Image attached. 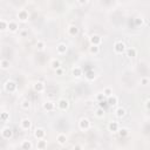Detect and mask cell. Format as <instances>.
I'll list each match as a JSON object with an SVG mask.
<instances>
[{
	"label": "cell",
	"instance_id": "obj_1",
	"mask_svg": "<svg viewBox=\"0 0 150 150\" xmlns=\"http://www.w3.org/2000/svg\"><path fill=\"white\" fill-rule=\"evenodd\" d=\"M16 88H18V84H16V82L14 81V80H7L5 83H4V89L7 91V93H9V94H12V93H14L15 90H16Z\"/></svg>",
	"mask_w": 150,
	"mask_h": 150
},
{
	"label": "cell",
	"instance_id": "obj_19",
	"mask_svg": "<svg viewBox=\"0 0 150 150\" xmlns=\"http://www.w3.org/2000/svg\"><path fill=\"white\" fill-rule=\"evenodd\" d=\"M125 55H127L128 57L132 59V57L137 56V49H136L135 47H129V48H127V50H125Z\"/></svg>",
	"mask_w": 150,
	"mask_h": 150
},
{
	"label": "cell",
	"instance_id": "obj_32",
	"mask_svg": "<svg viewBox=\"0 0 150 150\" xmlns=\"http://www.w3.org/2000/svg\"><path fill=\"white\" fill-rule=\"evenodd\" d=\"M0 120L2 121V122H7L8 120H9V112H7V111H2L1 114H0Z\"/></svg>",
	"mask_w": 150,
	"mask_h": 150
},
{
	"label": "cell",
	"instance_id": "obj_36",
	"mask_svg": "<svg viewBox=\"0 0 150 150\" xmlns=\"http://www.w3.org/2000/svg\"><path fill=\"white\" fill-rule=\"evenodd\" d=\"M149 81H150V79H149V77H142V79H141V84L146 86V84L149 83Z\"/></svg>",
	"mask_w": 150,
	"mask_h": 150
},
{
	"label": "cell",
	"instance_id": "obj_10",
	"mask_svg": "<svg viewBox=\"0 0 150 150\" xmlns=\"http://www.w3.org/2000/svg\"><path fill=\"white\" fill-rule=\"evenodd\" d=\"M33 90L35 93H43L46 90V84L42 82V81H35L34 84H33Z\"/></svg>",
	"mask_w": 150,
	"mask_h": 150
},
{
	"label": "cell",
	"instance_id": "obj_30",
	"mask_svg": "<svg viewBox=\"0 0 150 150\" xmlns=\"http://www.w3.org/2000/svg\"><path fill=\"white\" fill-rule=\"evenodd\" d=\"M117 134H118L120 137H127L129 135V130L127 128H120L118 131H117Z\"/></svg>",
	"mask_w": 150,
	"mask_h": 150
},
{
	"label": "cell",
	"instance_id": "obj_11",
	"mask_svg": "<svg viewBox=\"0 0 150 150\" xmlns=\"http://www.w3.org/2000/svg\"><path fill=\"white\" fill-rule=\"evenodd\" d=\"M20 128L22 130H29L32 128V121H30V118H28V117L22 118L20 121Z\"/></svg>",
	"mask_w": 150,
	"mask_h": 150
},
{
	"label": "cell",
	"instance_id": "obj_40",
	"mask_svg": "<svg viewBox=\"0 0 150 150\" xmlns=\"http://www.w3.org/2000/svg\"><path fill=\"white\" fill-rule=\"evenodd\" d=\"M26 34H27V33H26V32H25V30H23V32H21V36H25V35H26Z\"/></svg>",
	"mask_w": 150,
	"mask_h": 150
},
{
	"label": "cell",
	"instance_id": "obj_29",
	"mask_svg": "<svg viewBox=\"0 0 150 150\" xmlns=\"http://www.w3.org/2000/svg\"><path fill=\"white\" fill-rule=\"evenodd\" d=\"M35 47H36V49H38L39 52H42V50H45V48H46V43H45V41L39 40V41H36Z\"/></svg>",
	"mask_w": 150,
	"mask_h": 150
},
{
	"label": "cell",
	"instance_id": "obj_27",
	"mask_svg": "<svg viewBox=\"0 0 150 150\" xmlns=\"http://www.w3.org/2000/svg\"><path fill=\"white\" fill-rule=\"evenodd\" d=\"M102 93H103V95H104L105 98H107V97H109V96H111V95L114 94V90H112L111 87H105V88H103Z\"/></svg>",
	"mask_w": 150,
	"mask_h": 150
},
{
	"label": "cell",
	"instance_id": "obj_7",
	"mask_svg": "<svg viewBox=\"0 0 150 150\" xmlns=\"http://www.w3.org/2000/svg\"><path fill=\"white\" fill-rule=\"evenodd\" d=\"M33 135H34V137H35L38 141H39V139H45V138H46V130H45L43 128L38 127V128L34 129Z\"/></svg>",
	"mask_w": 150,
	"mask_h": 150
},
{
	"label": "cell",
	"instance_id": "obj_38",
	"mask_svg": "<svg viewBox=\"0 0 150 150\" xmlns=\"http://www.w3.org/2000/svg\"><path fill=\"white\" fill-rule=\"evenodd\" d=\"M145 108H146L148 110H150V100H146V102H145Z\"/></svg>",
	"mask_w": 150,
	"mask_h": 150
},
{
	"label": "cell",
	"instance_id": "obj_35",
	"mask_svg": "<svg viewBox=\"0 0 150 150\" xmlns=\"http://www.w3.org/2000/svg\"><path fill=\"white\" fill-rule=\"evenodd\" d=\"M134 22H135L136 26H141V25L143 23V19H142V18H136V19L134 20Z\"/></svg>",
	"mask_w": 150,
	"mask_h": 150
},
{
	"label": "cell",
	"instance_id": "obj_22",
	"mask_svg": "<svg viewBox=\"0 0 150 150\" xmlns=\"http://www.w3.org/2000/svg\"><path fill=\"white\" fill-rule=\"evenodd\" d=\"M8 26H9V21H7L6 19H1L0 20V30L1 32H5L8 29Z\"/></svg>",
	"mask_w": 150,
	"mask_h": 150
},
{
	"label": "cell",
	"instance_id": "obj_5",
	"mask_svg": "<svg viewBox=\"0 0 150 150\" xmlns=\"http://www.w3.org/2000/svg\"><path fill=\"white\" fill-rule=\"evenodd\" d=\"M56 104H57V108H59L60 110H62V111H66V110H68V109H69V107H70V103H69V101H68L67 98H64V97H61V98H59V101L56 102Z\"/></svg>",
	"mask_w": 150,
	"mask_h": 150
},
{
	"label": "cell",
	"instance_id": "obj_3",
	"mask_svg": "<svg viewBox=\"0 0 150 150\" xmlns=\"http://www.w3.org/2000/svg\"><path fill=\"white\" fill-rule=\"evenodd\" d=\"M0 136L2 139H11L13 137V130L9 127H2L0 130Z\"/></svg>",
	"mask_w": 150,
	"mask_h": 150
},
{
	"label": "cell",
	"instance_id": "obj_18",
	"mask_svg": "<svg viewBox=\"0 0 150 150\" xmlns=\"http://www.w3.org/2000/svg\"><path fill=\"white\" fill-rule=\"evenodd\" d=\"M56 142H57L60 145H64V144L67 143V136H66V134H63V132L57 134V136H56Z\"/></svg>",
	"mask_w": 150,
	"mask_h": 150
},
{
	"label": "cell",
	"instance_id": "obj_31",
	"mask_svg": "<svg viewBox=\"0 0 150 150\" xmlns=\"http://www.w3.org/2000/svg\"><path fill=\"white\" fill-rule=\"evenodd\" d=\"M89 53L90 54H98L100 53V46H93V45H90V47H89Z\"/></svg>",
	"mask_w": 150,
	"mask_h": 150
},
{
	"label": "cell",
	"instance_id": "obj_20",
	"mask_svg": "<svg viewBox=\"0 0 150 150\" xmlns=\"http://www.w3.org/2000/svg\"><path fill=\"white\" fill-rule=\"evenodd\" d=\"M18 29H19V23L14 20H11L9 26H8V30L12 32V33H15V32H18Z\"/></svg>",
	"mask_w": 150,
	"mask_h": 150
},
{
	"label": "cell",
	"instance_id": "obj_21",
	"mask_svg": "<svg viewBox=\"0 0 150 150\" xmlns=\"http://www.w3.org/2000/svg\"><path fill=\"white\" fill-rule=\"evenodd\" d=\"M71 74H73L75 77H81V76H82V74H83V70H82V68H81V67L75 66V67H73V68H71Z\"/></svg>",
	"mask_w": 150,
	"mask_h": 150
},
{
	"label": "cell",
	"instance_id": "obj_37",
	"mask_svg": "<svg viewBox=\"0 0 150 150\" xmlns=\"http://www.w3.org/2000/svg\"><path fill=\"white\" fill-rule=\"evenodd\" d=\"M55 73H56L57 75H62V74H63V69L60 67V68H57V69L55 70Z\"/></svg>",
	"mask_w": 150,
	"mask_h": 150
},
{
	"label": "cell",
	"instance_id": "obj_13",
	"mask_svg": "<svg viewBox=\"0 0 150 150\" xmlns=\"http://www.w3.org/2000/svg\"><path fill=\"white\" fill-rule=\"evenodd\" d=\"M120 129V123L117 121H110L108 123V130L110 132H117Z\"/></svg>",
	"mask_w": 150,
	"mask_h": 150
},
{
	"label": "cell",
	"instance_id": "obj_24",
	"mask_svg": "<svg viewBox=\"0 0 150 150\" xmlns=\"http://www.w3.org/2000/svg\"><path fill=\"white\" fill-rule=\"evenodd\" d=\"M9 60H7V59H1L0 60V68L2 69V70H6V69H8L9 68Z\"/></svg>",
	"mask_w": 150,
	"mask_h": 150
},
{
	"label": "cell",
	"instance_id": "obj_23",
	"mask_svg": "<svg viewBox=\"0 0 150 150\" xmlns=\"http://www.w3.org/2000/svg\"><path fill=\"white\" fill-rule=\"evenodd\" d=\"M49 66H50V68H52V69L56 70L57 68H60V67H61V62H60V60H57V59H53V60L50 61Z\"/></svg>",
	"mask_w": 150,
	"mask_h": 150
},
{
	"label": "cell",
	"instance_id": "obj_34",
	"mask_svg": "<svg viewBox=\"0 0 150 150\" xmlns=\"http://www.w3.org/2000/svg\"><path fill=\"white\" fill-rule=\"evenodd\" d=\"M96 100H97L98 102H102V101H104V100H105V96L103 95V93H100V94H97V95H96Z\"/></svg>",
	"mask_w": 150,
	"mask_h": 150
},
{
	"label": "cell",
	"instance_id": "obj_33",
	"mask_svg": "<svg viewBox=\"0 0 150 150\" xmlns=\"http://www.w3.org/2000/svg\"><path fill=\"white\" fill-rule=\"evenodd\" d=\"M21 107H22L23 109H28V108L30 107V101H29V100H23V101L21 102Z\"/></svg>",
	"mask_w": 150,
	"mask_h": 150
},
{
	"label": "cell",
	"instance_id": "obj_15",
	"mask_svg": "<svg viewBox=\"0 0 150 150\" xmlns=\"http://www.w3.org/2000/svg\"><path fill=\"white\" fill-rule=\"evenodd\" d=\"M20 148L23 149V150H32V149L34 148V145H33L32 141H29V139H23V141L21 142V144H20Z\"/></svg>",
	"mask_w": 150,
	"mask_h": 150
},
{
	"label": "cell",
	"instance_id": "obj_28",
	"mask_svg": "<svg viewBox=\"0 0 150 150\" xmlns=\"http://www.w3.org/2000/svg\"><path fill=\"white\" fill-rule=\"evenodd\" d=\"M95 115H96L98 118H103L104 115H105V111H104L103 107H98V108L95 110Z\"/></svg>",
	"mask_w": 150,
	"mask_h": 150
},
{
	"label": "cell",
	"instance_id": "obj_26",
	"mask_svg": "<svg viewBox=\"0 0 150 150\" xmlns=\"http://www.w3.org/2000/svg\"><path fill=\"white\" fill-rule=\"evenodd\" d=\"M36 149H39V150H45V149H47V141H45V139H39L38 143H36Z\"/></svg>",
	"mask_w": 150,
	"mask_h": 150
},
{
	"label": "cell",
	"instance_id": "obj_16",
	"mask_svg": "<svg viewBox=\"0 0 150 150\" xmlns=\"http://www.w3.org/2000/svg\"><path fill=\"white\" fill-rule=\"evenodd\" d=\"M79 32H80V29H79V27L75 26V25H70V26L67 28V33H68L70 36H76V35L79 34Z\"/></svg>",
	"mask_w": 150,
	"mask_h": 150
},
{
	"label": "cell",
	"instance_id": "obj_2",
	"mask_svg": "<svg viewBox=\"0 0 150 150\" xmlns=\"http://www.w3.org/2000/svg\"><path fill=\"white\" fill-rule=\"evenodd\" d=\"M91 127V123L89 121V118L87 117H82L80 121H79V129L81 131H88Z\"/></svg>",
	"mask_w": 150,
	"mask_h": 150
},
{
	"label": "cell",
	"instance_id": "obj_8",
	"mask_svg": "<svg viewBox=\"0 0 150 150\" xmlns=\"http://www.w3.org/2000/svg\"><path fill=\"white\" fill-rule=\"evenodd\" d=\"M16 18H18V20L20 22H26L29 19V13L26 9H20L18 12V14H16Z\"/></svg>",
	"mask_w": 150,
	"mask_h": 150
},
{
	"label": "cell",
	"instance_id": "obj_12",
	"mask_svg": "<svg viewBox=\"0 0 150 150\" xmlns=\"http://www.w3.org/2000/svg\"><path fill=\"white\" fill-rule=\"evenodd\" d=\"M67 50H68V46H67V43H64V42H61V43H59V45L56 46V53H57L59 55H64V54L67 53Z\"/></svg>",
	"mask_w": 150,
	"mask_h": 150
},
{
	"label": "cell",
	"instance_id": "obj_39",
	"mask_svg": "<svg viewBox=\"0 0 150 150\" xmlns=\"http://www.w3.org/2000/svg\"><path fill=\"white\" fill-rule=\"evenodd\" d=\"M77 2H79L80 5H84V4L88 2V0H77Z\"/></svg>",
	"mask_w": 150,
	"mask_h": 150
},
{
	"label": "cell",
	"instance_id": "obj_9",
	"mask_svg": "<svg viewBox=\"0 0 150 150\" xmlns=\"http://www.w3.org/2000/svg\"><path fill=\"white\" fill-rule=\"evenodd\" d=\"M89 43L93 46H101L102 45V38L98 34H93L89 36Z\"/></svg>",
	"mask_w": 150,
	"mask_h": 150
},
{
	"label": "cell",
	"instance_id": "obj_17",
	"mask_svg": "<svg viewBox=\"0 0 150 150\" xmlns=\"http://www.w3.org/2000/svg\"><path fill=\"white\" fill-rule=\"evenodd\" d=\"M107 100V103L110 105V107H114V105H116L117 103H118V97L116 96V95H111V96H109V97H107L105 98Z\"/></svg>",
	"mask_w": 150,
	"mask_h": 150
},
{
	"label": "cell",
	"instance_id": "obj_4",
	"mask_svg": "<svg viewBox=\"0 0 150 150\" xmlns=\"http://www.w3.org/2000/svg\"><path fill=\"white\" fill-rule=\"evenodd\" d=\"M127 50V46L123 41H116L114 43V52L116 54H123Z\"/></svg>",
	"mask_w": 150,
	"mask_h": 150
},
{
	"label": "cell",
	"instance_id": "obj_14",
	"mask_svg": "<svg viewBox=\"0 0 150 150\" xmlns=\"http://www.w3.org/2000/svg\"><path fill=\"white\" fill-rule=\"evenodd\" d=\"M114 114H115V116H116L117 118H122V117H124V116L127 115V110H125V108H123V107H117V108L115 109Z\"/></svg>",
	"mask_w": 150,
	"mask_h": 150
},
{
	"label": "cell",
	"instance_id": "obj_25",
	"mask_svg": "<svg viewBox=\"0 0 150 150\" xmlns=\"http://www.w3.org/2000/svg\"><path fill=\"white\" fill-rule=\"evenodd\" d=\"M84 76H86V79H87L88 81H94V80L96 79V74H95L94 70H88V71H86Z\"/></svg>",
	"mask_w": 150,
	"mask_h": 150
},
{
	"label": "cell",
	"instance_id": "obj_6",
	"mask_svg": "<svg viewBox=\"0 0 150 150\" xmlns=\"http://www.w3.org/2000/svg\"><path fill=\"white\" fill-rule=\"evenodd\" d=\"M56 103L54 102V101H52V100H47V101H45L43 103H42V109L45 110V111H53V110H55V108H56Z\"/></svg>",
	"mask_w": 150,
	"mask_h": 150
}]
</instances>
